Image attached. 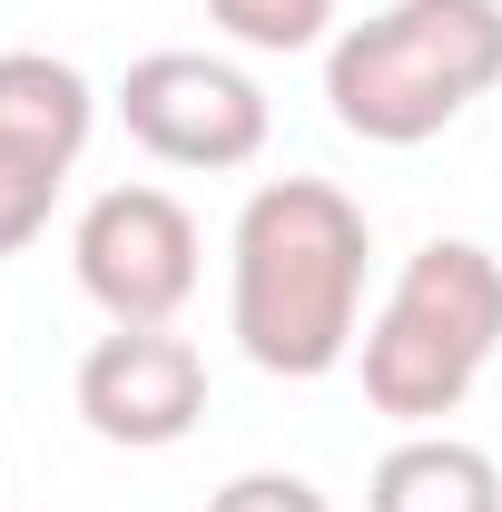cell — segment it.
<instances>
[{
  "instance_id": "4",
  "label": "cell",
  "mask_w": 502,
  "mask_h": 512,
  "mask_svg": "<svg viewBox=\"0 0 502 512\" xmlns=\"http://www.w3.org/2000/svg\"><path fill=\"white\" fill-rule=\"evenodd\" d=\"M119 119L158 168H247L266 148V89L207 50H148L119 79Z\"/></svg>"
},
{
  "instance_id": "11",
  "label": "cell",
  "mask_w": 502,
  "mask_h": 512,
  "mask_svg": "<svg viewBox=\"0 0 502 512\" xmlns=\"http://www.w3.org/2000/svg\"><path fill=\"white\" fill-rule=\"evenodd\" d=\"M207 512H325V493L306 473H237V483L207 493Z\"/></svg>"
},
{
  "instance_id": "2",
  "label": "cell",
  "mask_w": 502,
  "mask_h": 512,
  "mask_svg": "<svg viewBox=\"0 0 502 512\" xmlns=\"http://www.w3.org/2000/svg\"><path fill=\"white\" fill-rule=\"evenodd\" d=\"M502 89V0H394L325 50V109L365 148H424Z\"/></svg>"
},
{
  "instance_id": "3",
  "label": "cell",
  "mask_w": 502,
  "mask_h": 512,
  "mask_svg": "<svg viewBox=\"0 0 502 512\" xmlns=\"http://www.w3.org/2000/svg\"><path fill=\"white\" fill-rule=\"evenodd\" d=\"M502 355V256L473 237H434L404 256V276L384 286L365 325V404L394 424H443L483 365Z\"/></svg>"
},
{
  "instance_id": "7",
  "label": "cell",
  "mask_w": 502,
  "mask_h": 512,
  "mask_svg": "<svg viewBox=\"0 0 502 512\" xmlns=\"http://www.w3.org/2000/svg\"><path fill=\"white\" fill-rule=\"evenodd\" d=\"M99 128V89L50 50H0V148L40 158V168H79Z\"/></svg>"
},
{
  "instance_id": "9",
  "label": "cell",
  "mask_w": 502,
  "mask_h": 512,
  "mask_svg": "<svg viewBox=\"0 0 502 512\" xmlns=\"http://www.w3.org/2000/svg\"><path fill=\"white\" fill-rule=\"evenodd\" d=\"M207 20L237 40V50H315L325 40V20H335V0H207Z\"/></svg>"
},
{
  "instance_id": "5",
  "label": "cell",
  "mask_w": 502,
  "mask_h": 512,
  "mask_svg": "<svg viewBox=\"0 0 502 512\" xmlns=\"http://www.w3.org/2000/svg\"><path fill=\"white\" fill-rule=\"evenodd\" d=\"M69 266L109 325H168L197 296V217L168 188H99L69 237Z\"/></svg>"
},
{
  "instance_id": "1",
  "label": "cell",
  "mask_w": 502,
  "mask_h": 512,
  "mask_svg": "<svg viewBox=\"0 0 502 512\" xmlns=\"http://www.w3.org/2000/svg\"><path fill=\"white\" fill-rule=\"evenodd\" d=\"M365 207L325 178H266L237 207V247H227V325L247 345V365L286 384L335 375L365 345Z\"/></svg>"
},
{
  "instance_id": "6",
  "label": "cell",
  "mask_w": 502,
  "mask_h": 512,
  "mask_svg": "<svg viewBox=\"0 0 502 512\" xmlns=\"http://www.w3.org/2000/svg\"><path fill=\"white\" fill-rule=\"evenodd\" d=\"M207 414V355L168 325H119L79 355V424L119 453H168Z\"/></svg>"
},
{
  "instance_id": "10",
  "label": "cell",
  "mask_w": 502,
  "mask_h": 512,
  "mask_svg": "<svg viewBox=\"0 0 502 512\" xmlns=\"http://www.w3.org/2000/svg\"><path fill=\"white\" fill-rule=\"evenodd\" d=\"M60 178H69V168H40V158H10V148H0V256H20L40 227H50Z\"/></svg>"
},
{
  "instance_id": "8",
  "label": "cell",
  "mask_w": 502,
  "mask_h": 512,
  "mask_svg": "<svg viewBox=\"0 0 502 512\" xmlns=\"http://www.w3.org/2000/svg\"><path fill=\"white\" fill-rule=\"evenodd\" d=\"M365 512H502V463L453 434H404L375 463Z\"/></svg>"
}]
</instances>
